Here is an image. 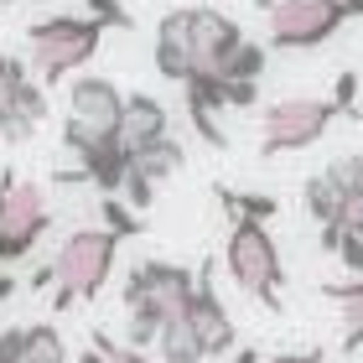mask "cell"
<instances>
[{"instance_id":"1","label":"cell","mask_w":363,"mask_h":363,"mask_svg":"<svg viewBox=\"0 0 363 363\" xmlns=\"http://www.w3.org/2000/svg\"><path fill=\"white\" fill-rule=\"evenodd\" d=\"M197 275L172 259H140L125 280V311H130V348H151L161 322L177 317L192 301Z\"/></svg>"},{"instance_id":"2","label":"cell","mask_w":363,"mask_h":363,"mask_svg":"<svg viewBox=\"0 0 363 363\" xmlns=\"http://www.w3.org/2000/svg\"><path fill=\"white\" fill-rule=\"evenodd\" d=\"M99 42H104V26L94 16H42V21L26 26V62L31 78L42 89L73 78L84 62H94Z\"/></svg>"},{"instance_id":"3","label":"cell","mask_w":363,"mask_h":363,"mask_svg":"<svg viewBox=\"0 0 363 363\" xmlns=\"http://www.w3.org/2000/svg\"><path fill=\"white\" fill-rule=\"evenodd\" d=\"M120 234L114 228H73L52 255V311H68L73 301H94L109 286Z\"/></svg>"},{"instance_id":"4","label":"cell","mask_w":363,"mask_h":363,"mask_svg":"<svg viewBox=\"0 0 363 363\" xmlns=\"http://www.w3.org/2000/svg\"><path fill=\"white\" fill-rule=\"evenodd\" d=\"M223 265L234 275V286L255 301H265L270 311H280V286H286V265H280V250L270 239V228L259 218H234L228 228V250Z\"/></svg>"},{"instance_id":"5","label":"cell","mask_w":363,"mask_h":363,"mask_svg":"<svg viewBox=\"0 0 363 363\" xmlns=\"http://www.w3.org/2000/svg\"><path fill=\"white\" fill-rule=\"evenodd\" d=\"M333 120H342V109L333 99H311V94H291V99H275L259 114V151L265 156H291V151H306L317 145Z\"/></svg>"},{"instance_id":"6","label":"cell","mask_w":363,"mask_h":363,"mask_svg":"<svg viewBox=\"0 0 363 363\" xmlns=\"http://www.w3.org/2000/svg\"><path fill=\"white\" fill-rule=\"evenodd\" d=\"M52 228V208L37 182L0 172V265H21Z\"/></svg>"},{"instance_id":"7","label":"cell","mask_w":363,"mask_h":363,"mask_svg":"<svg viewBox=\"0 0 363 363\" xmlns=\"http://www.w3.org/2000/svg\"><path fill=\"white\" fill-rule=\"evenodd\" d=\"M259 11L270 16L275 52H311V47L333 42L348 21L342 0H259Z\"/></svg>"},{"instance_id":"8","label":"cell","mask_w":363,"mask_h":363,"mask_svg":"<svg viewBox=\"0 0 363 363\" xmlns=\"http://www.w3.org/2000/svg\"><path fill=\"white\" fill-rule=\"evenodd\" d=\"M120 109H125V94L109 84V78H73L68 89V125H62V145L68 151H84L89 140H109L120 130Z\"/></svg>"},{"instance_id":"9","label":"cell","mask_w":363,"mask_h":363,"mask_svg":"<svg viewBox=\"0 0 363 363\" xmlns=\"http://www.w3.org/2000/svg\"><path fill=\"white\" fill-rule=\"evenodd\" d=\"M182 42H187L192 73H218L223 57L244 42V31H239L234 16H223V11H213V6H182Z\"/></svg>"},{"instance_id":"10","label":"cell","mask_w":363,"mask_h":363,"mask_svg":"<svg viewBox=\"0 0 363 363\" xmlns=\"http://www.w3.org/2000/svg\"><path fill=\"white\" fill-rule=\"evenodd\" d=\"M182 317H187V327L197 333V342H203V358H218L234 348V317L223 311L218 301V291H213V275L203 265V275H197V286H192V301L182 306Z\"/></svg>"},{"instance_id":"11","label":"cell","mask_w":363,"mask_h":363,"mask_svg":"<svg viewBox=\"0 0 363 363\" xmlns=\"http://www.w3.org/2000/svg\"><path fill=\"white\" fill-rule=\"evenodd\" d=\"M161 135H172V114L161 99L151 94H130L125 99V109H120V130H114V140L125 145V156L130 151H140V145H151Z\"/></svg>"},{"instance_id":"12","label":"cell","mask_w":363,"mask_h":363,"mask_svg":"<svg viewBox=\"0 0 363 363\" xmlns=\"http://www.w3.org/2000/svg\"><path fill=\"white\" fill-rule=\"evenodd\" d=\"M11 333H16V363H68V342L52 322L11 327Z\"/></svg>"},{"instance_id":"13","label":"cell","mask_w":363,"mask_h":363,"mask_svg":"<svg viewBox=\"0 0 363 363\" xmlns=\"http://www.w3.org/2000/svg\"><path fill=\"white\" fill-rule=\"evenodd\" d=\"M182 161H187V151H182L172 135H161L151 145H140V151H130V167L125 172H135L145 182H167L172 172H182Z\"/></svg>"},{"instance_id":"14","label":"cell","mask_w":363,"mask_h":363,"mask_svg":"<svg viewBox=\"0 0 363 363\" xmlns=\"http://www.w3.org/2000/svg\"><path fill=\"white\" fill-rule=\"evenodd\" d=\"M151 348L167 358V363H203V342H197V333L187 327V317H182V311L161 322V333H156Z\"/></svg>"},{"instance_id":"15","label":"cell","mask_w":363,"mask_h":363,"mask_svg":"<svg viewBox=\"0 0 363 363\" xmlns=\"http://www.w3.org/2000/svg\"><path fill=\"white\" fill-rule=\"evenodd\" d=\"M327 296L342 306V348H363V275L353 280H337V286H327Z\"/></svg>"},{"instance_id":"16","label":"cell","mask_w":363,"mask_h":363,"mask_svg":"<svg viewBox=\"0 0 363 363\" xmlns=\"http://www.w3.org/2000/svg\"><path fill=\"white\" fill-rule=\"evenodd\" d=\"M301 203H306V213H311L317 223H348V197H342V192L333 187V182H327V172L306 177Z\"/></svg>"},{"instance_id":"17","label":"cell","mask_w":363,"mask_h":363,"mask_svg":"<svg viewBox=\"0 0 363 363\" xmlns=\"http://www.w3.org/2000/svg\"><path fill=\"white\" fill-rule=\"evenodd\" d=\"M265 62H270V47H259V42L244 37V42L234 47V52L223 57L218 78H250V84H259V78H265Z\"/></svg>"},{"instance_id":"18","label":"cell","mask_w":363,"mask_h":363,"mask_svg":"<svg viewBox=\"0 0 363 363\" xmlns=\"http://www.w3.org/2000/svg\"><path fill=\"white\" fill-rule=\"evenodd\" d=\"M322 250H333L342 259V270L363 275V234H353L348 223H322Z\"/></svg>"},{"instance_id":"19","label":"cell","mask_w":363,"mask_h":363,"mask_svg":"<svg viewBox=\"0 0 363 363\" xmlns=\"http://www.w3.org/2000/svg\"><path fill=\"white\" fill-rule=\"evenodd\" d=\"M218 203L234 213V218H259V223H270L280 213V203L270 192H228V187H218Z\"/></svg>"},{"instance_id":"20","label":"cell","mask_w":363,"mask_h":363,"mask_svg":"<svg viewBox=\"0 0 363 363\" xmlns=\"http://www.w3.org/2000/svg\"><path fill=\"white\" fill-rule=\"evenodd\" d=\"M327 182H333V187L348 197V208L363 197V156H337L333 167H327Z\"/></svg>"},{"instance_id":"21","label":"cell","mask_w":363,"mask_h":363,"mask_svg":"<svg viewBox=\"0 0 363 363\" xmlns=\"http://www.w3.org/2000/svg\"><path fill=\"white\" fill-rule=\"evenodd\" d=\"M89 363H151V358H145L140 348H130V342L120 348V342H114V337L94 333V353H89Z\"/></svg>"},{"instance_id":"22","label":"cell","mask_w":363,"mask_h":363,"mask_svg":"<svg viewBox=\"0 0 363 363\" xmlns=\"http://www.w3.org/2000/svg\"><path fill=\"white\" fill-rule=\"evenodd\" d=\"M104 223H109V228H114L120 239L140 234V213H135V208H125V203H120L114 192H104Z\"/></svg>"},{"instance_id":"23","label":"cell","mask_w":363,"mask_h":363,"mask_svg":"<svg viewBox=\"0 0 363 363\" xmlns=\"http://www.w3.org/2000/svg\"><path fill=\"white\" fill-rule=\"evenodd\" d=\"M84 6H89V16H94L99 26H120V31L135 26V16H130V11L120 6V0H84Z\"/></svg>"},{"instance_id":"24","label":"cell","mask_w":363,"mask_h":363,"mask_svg":"<svg viewBox=\"0 0 363 363\" xmlns=\"http://www.w3.org/2000/svg\"><path fill=\"white\" fill-rule=\"evenodd\" d=\"M333 104L342 114H353L358 109V73H337V94H333Z\"/></svg>"},{"instance_id":"25","label":"cell","mask_w":363,"mask_h":363,"mask_svg":"<svg viewBox=\"0 0 363 363\" xmlns=\"http://www.w3.org/2000/svg\"><path fill=\"white\" fill-rule=\"evenodd\" d=\"M31 68H26V62L21 57H11V52H0V84H16V78H26Z\"/></svg>"},{"instance_id":"26","label":"cell","mask_w":363,"mask_h":363,"mask_svg":"<svg viewBox=\"0 0 363 363\" xmlns=\"http://www.w3.org/2000/svg\"><path fill=\"white\" fill-rule=\"evenodd\" d=\"M270 363H327L322 353H280V358H270Z\"/></svg>"},{"instance_id":"27","label":"cell","mask_w":363,"mask_h":363,"mask_svg":"<svg viewBox=\"0 0 363 363\" xmlns=\"http://www.w3.org/2000/svg\"><path fill=\"white\" fill-rule=\"evenodd\" d=\"M348 228H353V234H363V197L348 208Z\"/></svg>"},{"instance_id":"28","label":"cell","mask_w":363,"mask_h":363,"mask_svg":"<svg viewBox=\"0 0 363 363\" xmlns=\"http://www.w3.org/2000/svg\"><path fill=\"white\" fill-rule=\"evenodd\" d=\"M11 296H16V275L0 270V301H11Z\"/></svg>"},{"instance_id":"29","label":"cell","mask_w":363,"mask_h":363,"mask_svg":"<svg viewBox=\"0 0 363 363\" xmlns=\"http://www.w3.org/2000/svg\"><path fill=\"white\" fill-rule=\"evenodd\" d=\"M234 363H259V353H255V348H239V353H234Z\"/></svg>"},{"instance_id":"30","label":"cell","mask_w":363,"mask_h":363,"mask_svg":"<svg viewBox=\"0 0 363 363\" xmlns=\"http://www.w3.org/2000/svg\"><path fill=\"white\" fill-rule=\"evenodd\" d=\"M342 11H348V16H358V21H363V0H342Z\"/></svg>"},{"instance_id":"31","label":"cell","mask_w":363,"mask_h":363,"mask_svg":"<svg viewBox=\"0 0 363 363\" xmlns=\"http://www.w3.org/2000/svg\"><path fill=\"white\" fill-rule=\"evenodd\" d=\"M0 104H6V84H0Z\"/></svg>"},{"instance_id":"32","label":"cell","mask_w":363,"mask_h":363,"mask_svg":"<svg viewBox=\"0 0 363 363\" xmlns=\"http://www.w3.org/2000/svg\"><path fill=\"white\" fill-rule=\"evenodd\" d=\"M0 6H16V0H0Z\"/></svg>"},{"instance_id":"33","label":"cell","mask_w":363,"mask_h":363,"mask_svg":"<svg viewBox=\"0 0 363 363\" xmlns=\"http://www.w3.org/2000/svg\"><path fill=\"white\" fill-rule=\"evenodd\" d=\"M358 94H363V78H358Z\"/></svg>"}]
</instances>
